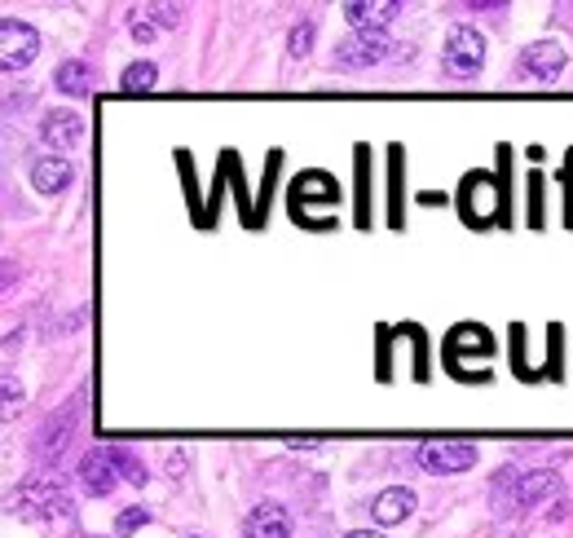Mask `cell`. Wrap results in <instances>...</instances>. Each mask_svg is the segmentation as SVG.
Instances as JSON below:
<instances>
[{
  "label": "cell",
  "instance_id": "obj_1",
  "mask_svg": "<svg viewBox=\"0 0 573 538\" xmlns=\"http://www.w3.org/2000/svg\"><path fill=\"white\" fill-rule=\"evenodd\" d=\"M481 67H486V40H481V32L468 27V23L450 27V36H445V71L450 75H477Z\"/></svg>",
  "mask_w": 573,
  "mask_h": 538
},
{
  "label": "cell",
  "instance_id": "obj_2",
  "mask_svg": "<svg viewBox=\"0 0 573 538\" xmlns=\"http://www.w3.org/2000/svg\"><path fill=\"white\" fill-rule=\"evenodd\" d=\"M547 490H556V477L551 473H525V477H516V481H499V490H494V503H499V512H525L529 503H538Z\"/></svg>",
  "mask_w": 573,
  "mask_h": 538
},
{
  "label": "cell",
  "instance_id": "obj_3",
  "mask_svg": "<svg viewBox=\"0 0 573 538\" xmlns=\"http://www.w3.org/2000/svg\"><path fill=\"white\" fill-rule=\"evenodd\" d=\"M477 464V446L473 442H423L419 446V468L428 473H464Z\"/></svg>",
  "mask_w": 573,
  "mask_h": 538
},
{
  "label": "cell",
  "instance_id": "obj_4",
  "mask_svg": "<svg viewBox=\"0 0 573 538\" xmlns=\"http://www.w3.org/2000/svg\"><path fill=\"white\" fill-rule=\"evenodd\" d=\"M0 53H5V67H27L40 53L36 27H27L19 19H0Z\"/></svg>",
  "mask_w": 573,
  "mask_h": 538
},
{
  "label": "cell",
  "instance_id": "obj_5",
  "mask_svg": "<svg viewBox=\"0 0 573 538\" xmlns=\"http://www.w3.org/2000/svg\"><path fill=\"white\" fill-rule=\"evenodd\" d=\"M393 45H389V36L384 32H354L349 40L339 45V67H371V62H380L384 53H389Z\"/></svg>",
  "mask_w": 573,
  "mask_h": 538
},
{
  "label": "cell",
  "instance_id": "obj_6",
  "mask_svg": "<svg viewBox=\"0 0 573 538\" xmlns=\"http://www.w3.org/2000/svg\"><path fill=\"white\" fill-rule=\"evenodd\" d=\"M115 459H110V446H102V451H88L84 459H80V481H84V490L93 494V499H102V494H110L115 490Z\"/></svg>",
  "mask_w": 573,
  "mask_h": 538
},
{
  "label": "cell",
  "instance_id": "obj_7",
  "mask_svg": "<svg viewBox=\"0 0 573 538\" xmlns=\"http://www.w3.org/2000/svg\"><path fill=\"white\" fill-rule=\"evenodd\" d=\"M564 71V49L560 40H538L521 53V75H534V80H556Z\"/></svg>",
  "mask_w": 573,
  "mask_h": 538
},
{
  "label": "cell",
  "instance_id": "obj_8",
  "mask_svg": "<svg viewBox=\"0 0 573 538\" xmlns=\"http://www.w3.org/2000/svg\"><path fill=\"white\" fill-rule=\"evenodd\" d=\"M40 138H45V146L67 151V146H75L84 138V120L75 111H49L45 124H40Z\"/></svg>",
  "mask_w": 573,
  "mask_h": 538
},
{
  "label": "cell",
  "instance_id": "obj_9",
  "mask_svg": "<svg viewBox=\"0 0 573 538\" xmlns=\"http://www.w3.org/2000/svg\"><path fill=\"white\" fill-rule=\"evenodd\" d=\"M248 538H291V516L278 503H261L248 512Z\"/></svg>",
  "mask_w": 573,
  "mask_h": 538
},
{
  "label": "cell",
  "instance_id": "obj_10",
  "mask_svg": "<svg viewBox=\"0 0 573 538\" xmlns=\"http://www.w3.org/2000/svg\"><path fill=\"white\" fill-rule=\"evenodd\" d=\"M71 177H75V168H71V159H62V155H49V159H36V164H32V186H36L40 194L67 190Z\"/></svg>",
  "mask_w": 573,
  "mask_h": 538
},
{
  "label": "cell",
  "instance_id": "obj_11",
  "mask_svg": "<svg viewBox=\"0 0 573 538\" xmlns=\"http://www.w3.org/2000/svg\"><path fill=\"white\" fill-rule=\"evenodd\" d=\"M402 5H393V0H380V5H371V0H354V5H344V19H349L358 32H384V23Z\"/></svg>",
  "mask_w": 573,
  "mask_h": 538
},
{
  "label": "cell",
  "instance_id": "obj_12",
  "mask_svg": "<svg viewBox=\"0 0 573 538\" xmlns=\"http://www.w3.org/2000/svg\"><path fill=\"white\" fill-rule=\"evenodd\" d=\"M23 512L27 516H40V512H71V499L53 486V481H32L23 490Z\"/></svg>",
  "mask_w": 573,
  "mask_h": 538
},
{
  "label": "cell",
  "instance_id": "obj_13",
  "mask_svg": "<svg viewBox=\"0 0 573 538\" xmlns=\"http://www.w3.org/2000/svg\"><path fill=\"white\" fill-rule=\"evenodd\" d=\"M291 194H296L300 203H335V199H339V186H335V177H326V172H300L296 186H291Z\"/></svg>",
  "mask_w": 573,
  "mask_h": 538
},
{
  "label": "cell",
  "instance_id": "obj_14",
  "mask_svg": "<svg viewBox=\"0 0 573 538\" xmlns=\"http://www.w3.org/2000/svg\"><path fill=\"white\" fill-rule=\"evenodd\" d=\"M406 512H415V494L406 486H393L375 499V521L380 525H397V521H406Z\"/></svg>",
  "mask_w": 573,
  "mask_h": 538
},
{
  "label": "cell",
  "instance_id": "obj_15",
  "mask_svg": "<svg viewBox=\"0 0 573 538\" xmlns=\"http://www.w3.org/2000/svg\"><path fill=\"white\" fill-rule=\"evenodd\" d=\"M53 84H58L62 93H93V67H88L84 58H71V62H62V67L53 71Z\"/></svg>",
  "mask_w": 573,
  "mask_h": 538
},
{
  "label": "cell",
  "instance_id": "obj_16",
  "mask_svg": "<svg viewBox=\"0 0 573 538\" xmlns=\"http://www.w3.org/2000/svg\"><path fill=\"white\" fill-rule=\"evenodd\" d=\"M71 423H75V406H67L62 423H58V419H49V423H45V433H40V455H45V459L62 455V446H67V433H71Z\"/></svg>",
  "mask_w": 573,
  "mask_h": 538
},
{
  "label": "cell",
  "instance_id": "obj_17",
  "mask_svg": "<svg viewBox=\"0 0 573 538\" xmlns=\"http://www.w3.org/2000/svg\"><path fill=\"white\" fill-rule=\"evenodd\" d=\"M490 349L494 345H490L486 327H458L454 340H450V354H490Z\"/></svg>",
  "mask_w": 573,
  "mask_h": 538
},
{
  "label": "cell",
  "instance_id": "obj_18",
  "mask_svg": "<svg viewBox=\"0 0 573 538\" xmlns=\"http://www.w3.org/2000/svg\"><path fill=\"white\" fill-rule=\"evenodd\" d=\"M155 80H159V67H155V62H133V67L120 75L124 93H151V88H155Z\"/></svg>",
  "mask_w": 573,
  "mask_h": 538
},
{
  "label": "cell",
  "instance_id": "obj_19",
  "mask_svg": "<svg viewBox=\"0 0 573 538\" xmlns=\"http://www.w3.org/2000/svg\"><path fill=\"white\" fill-rule=\"evenodd\" d=\"M110 459H115V473H120L124 481H133V486H146V481H151V477H146V468H142V459H138L133 451L110 446Z\"/></svg>",
  "mask_w": 573,
  "mask_h": 538
},
{
  "label": "cell",
  "instance_id": "obj_20",
  "mask_svg": "<svg viewBox=\"0 0 573 538\" xmlns=\"http://www.w3.org/2000/svg\"><path fill=\"white\" fill-rule=\"evenodd\" d=\"M146 525V507H129L120 521H115V534H133V529H142Z\"/></svg>",
  "mask_w": 573,
  "mask_h": 538
},
{
  "label": "cell",
  "instance_id": "obj_21",
  "mask_svg": "<svg viewBox=\"0 0 573 538\" xmlns=\"http://www.w3.org/2000/svg\"><path fill=\"white\" fill-rule=\"evenodd\" d=\"M309 45H313V23H300V27L291 32V53H296V58H305V49H309Z\"/></svg>",
  "mask_w": 573,
  "mask_h": 538
},
{
  "label": "cell",
  "instance_id": "obj_22",
  "mask_svg": "<svg viewBox=\"0 0 573 538\" xmlns=\"http://www.w3.org/2000/svg\"><path fill=\"white\" fill-rule=\"evenodd\" d=\"M151 36H155V27L146 23V14H133V40H138V45H146Z\"/></svg>",
  "mask_w": 573,
  "mask_h": 538
},
{
  "label": "cell",
  "instance_id": "obj_23",
  "mask_svg": "<svg viewBox=\"0 0 573 538\" xmlns=\"http://www.w3.org/2000/svg\"><path fill=\"white\" fill-rule=\"evenodd\" d=\"M283 442H287L291 451H313V446H318L322 438H283Z\"/></svg>",
  "mask_w": 573,
  "mask_h": 538
},
{
  "label": "cell",
  "instance_id": "obj_24",
  "mask_svg": "<svg viewBox=\"0 0 573 538\" xmlns=\"http://www.w3.org/2000/svg\"><path fill=\"white\" fill-rule=\"evenodd\" d=\"M5 402H10V406L19 402V384H14V380H5Z\"/></svg>",
  "mask_w": 573,
  "mask_h": 538
},
{
  "label": "cell",
  "instance_id": "obj_25",
  "mask_svg": "<svg viewBox=\"0 0 573 538\" xmlns=\"http://www.w3.org/2000/svg\"><path fill=\"white\" fill-rule=\"evenodd\" d=\"M344 538H380V534H371V529H354V534H344Z\"/></svg>",
  "mask_w": 573,
  "mask_h": 538
}]
</instances>
